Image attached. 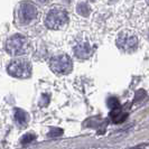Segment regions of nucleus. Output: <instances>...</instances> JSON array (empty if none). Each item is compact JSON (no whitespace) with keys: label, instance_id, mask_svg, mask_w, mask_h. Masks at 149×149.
Returning <instances> with one entry per match:
<instances>
[{"label":"nucleus","instance_id":"f257e3e1","mask_svg":"<svg viewBox=\"0 0 149 149\" xmlns=\"http://www.w3.org/2000/svg\"><path fill=\"white\" fill-rule=\"evenodd\" d=\"M68 22V17H67L66 11L62 8H53L51 9L45 18V25L49 28V29H62L66 26Z\"/></svg>","mask_w":149,"mask_h":149},{"label":"nucleus","instance_id":"6e6552de","mask_svg":"<svg viewBox=\"0 0 149 149\" xmlns=\"http://www.w3.org/2000/svg\"><path fill=\"white\" fill-rule=\"evenodd\" d=\"M15 120L17 121L18 125H20L22 127V126L27 125V122L29 120L28 113L22 110V109H17V110H15Z\"/></svg>","mask_w":149,"mask_h":149},{"label":"nucleus","instance_id":"7ed1b4c3","mask_svg":"<svg viewBox=\"0 0 149 149\" xmlns=\"http://www.w3.org/2000/svg\"><path fill=\"white\" fill-rule=\"evenodd\" d=\"M116 44L120 51L125 53H134L138 47V38L130 30H122L118 34Z\"/></svg>","mask_w":149,"mask_h":149},{"label":"nucleus","instance_id":"20e7f679","mask_svg":"<svg viewBox=\"0 0 149 149\" xmlns=\"http://www.w3.org/2000/svg\"><path fill=\"white\" fill-rule=\"evenodd\" d=\"M49 66H51L53 72H55L56 74L64 75L68 74L72 71L73 62H72V58L68 55L60 54V55H56V56L51 58Z\"/></svg>","mask_w":149,"mask_h":149},{"label":"nucleus","instance_id":"ddd939ff","mask_svg":"<svg viewBox=\"0 0 149 149\" xmlns=\"http://www.w3.org/2000/svg\"><path fill=\"white\" fill-rule=\"evenodd\" d=\"M63 134V130L62 129H60V128H55V129H53L52 131H51V134H49V136L51 137H57V136H62Z\"/></svg>","mask_w":149,"mask_h":149},{"label":"nucleus","instance_id":"0eeeda50","mask_svg":"<svg viewBox=\"0 0 149 149\" xmlns=\"http://www.w3.org/2000/svg\"><path fill=\"white\" fill-rule=\"evenodd\" d=\"M74 53L79 58H89L92 48L89 42H79L74 46Z\"/></svg>","mask_w":149,"mask_h":149},{"label":"nucleus","instance_id":"f03ea898","mask_svg":"<svg viewBox=\"0 0 149 149\" xmlns=\"http://www.w3.org/2000/svg\"><path fill=\"white\" fill-rule=\"evenodd\" d=\"M7 72L17 79H26L31 74V64L27 58L18 57L13 60L7 66Z\"/></svg>","mask_w":149,"mask_h":149},{"label":"nucleus","instance_id":"423d86ee","mask_svg":"<svg viewBox=\"0 0 149 149\" xmlns=\"http://www.w3.org/2000/svg\"><path fill=\"white\" fill-rule=\"evenodd\" d=\"M37 16V10L34 5H31L29 2H25L22 3L19 8V18L24 22H29L33 19H35Z\"/></svg>","mask_w":149,"mask_h":149},{"label":"nucleus","instance_id":"1a4fd4ad","mask_svg":"<svg viewBox=\"0 0 149 149\" xmlns=\"http://www.w3.org/2000/svg\"><path fill=\"white\" fill-rule=\"evenodd\" d=\"M110 117L112 118L113 122L118 123V122H122L123 120H126L127 118V114L121 112V109H116V110H112L110 113Z\"/></svg>","mask_w":149,"mask_h":149},{"label":"nucleus","instance_id":"2eb2a0df","mask_svg":"<svg viewBox=\"0 0 149 149\" xmlns=\"http://www.w3.org/2000/svg\"><path fill=\"white\" fill-rule=\"evenodd\" d=\"M148 36H149V31H148Z\"/></svg>","mask_w":149,"mask_h":149},{"label":"nucleus","instance_id":"9d476101","mask_svg":"<svg viewBox=\"0 0 149 149\" xmlns=\"http://www.w3.org/2000/svg\"><path fill=\"white\" fill-rule=\"evenodd\" d=\"M107 103L109 105V108L112 109V110H116V109H120V103L118 101V99H116L114 97H111L108 99Z\"/></svg>","mask_w":149,"mask_h":149},{"label":"nucleus","instance_id":"4468645a","mask_svg":"<svg viewBox=\"0 0 149 149\" xmlns=\"http://www.w3.org/2000/svg\"><path fill=\"white\" fill-rule=\"evenodd\" d=\"M131 149H142V148H131Z\"/></svg>","mask_w":149,"mask_h":149},{"label":"nucleus","instance_id":"f8f14e48","mask_svg":"<svg viewBox=\"0 0 149 149\" xmlns=\"http://www.w3.org/2000/svg\"><path fill=\"white\" fill-rule=\"evenodd\" d=\"M36 138V136L34 134H31V132H29V134H26L24 137L22 138V143H29V142H31L34 139Z\"/></svg>","mask_w":149,"mask_h":149},{"label":"nucleus","instance_id":"9b49d317","mask_svg":"<svg viewBox=\"0 0 149 149\" xmlns=\"http://www.w3.org/2000/svg\"><path fill=\"white\" fill-rule=\"evenodd\" d=\"M77 13L82 16H88V14L90 13V10L85 3H81V5H79V7H77Z\"/></svg>","mask_w":149,"mask_h":149},{"label":"nucleus","instance_id":"39448f33","mask_svg":"<svg viewBox=\"0 0 149 149\" xmlns=\"http://www.w3.org/2000/svg\"><path fill=\"white\" fill-rule=\"evenodd\" d=\"M27 48V39L20 34H16L9 38L6 44V51L13 56L22 55L26 52Z\"/></svg>","mask_w":149,"mask_h":149}]
</instances>
